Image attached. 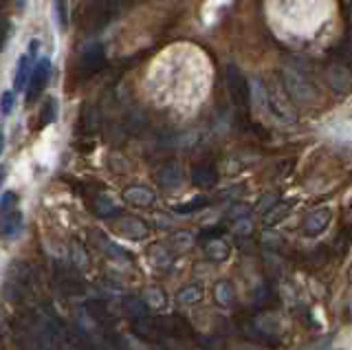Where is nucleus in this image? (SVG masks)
Masks as SVG:
<instances>
[{
	"label": "nucleus",
	"mask_w": 352,
	"mask_h": 350,
	"mask_svg": "<svg viewBox=\"0 0 352 350\" xmlns=\"http://www.w3.org/2000/svg\"><path fill=\"white\" fill-rule=\"evenodd\" d=\"M335 56H339L341 60H344L348 67L352 69V31L350 34L339 42L337 49H335Z\"/></svg>",
	"instance_id": "nucleus-23"
},
{
	"label": "nucleus",
	"mask_w": 352,
	"mask_h": 350,
	"mask_svg": "<svg viewBox=\"0 0 352 350\" xmlns=\"http://www.w3.org/2000/svg\"><path fill=\"white\" fill-rule=\"evenodd\" d=\"M333 221V212L328 210V207H319V210H313L308 212L306 218H304V232L308 236H317L326 232V227Z\"/></svg>",
	"instance_id": "nucleus-9"
},
{
	"label": "nucleus",
	"mask_w": 352,
	"mask_h": 350,
	"mask_svg": "<svg viewBox=\"0 0 352 350\" xmlns=\"http://www.w3.org/2000/svg\"><path fill=\"white\" fill-rule=\"evenodd\" d=\"M11 108H14V93L11 91H5L3 93V115H9Z\"/></svg>",
	"instance_id": "nucleus-29"
},
{
	"label": "nucleus",
	"mask_w": 352,
	"mask_h": 350,
	"mask_svg": "<svg viewBox=\"0 0 352 350\" xmlns=\"http://www.w3.org/2000/svg\"><path fill=\"white\" fill-rule=\"evenodd\" d=\"M181 179H183V174H181V168L176 166V163H165V166H161L157 170V181H159V185L163 190L179 188Z\"/></svg>",
	"instance_id": "nucleus-13"
},
{
	"label": "nucleus",
	"mask_w": 352,
	"mask_h": 350,
	"mask_svg": "<svg viewBox=\"0 0 352 350\" xmlns=\"http://www.w3.org/2000/svg\"><path fill=\"white\" fill-rule=\"evenodd\" d=\"M121 309H124L126 317H130L132 322H143V324L150 322V309L143 298H126L121 302Z\"/></svg>",
	"instance_id": "nucleus-11"
},
{
	"label": "nucleus",
	"mask_w": 352,
	"mask_h": 350,
	"mask_svg": "<svg viewBox=\"0 0 352 350\" xmlns=\"http://www.w3.org/2000/svg\"><path fill=\"white\" fill-rule=\"evenodd\" d=\"M282 84L291 100L297 104H311L317 95L311 64L302 56H289L282 64Z\"/></svg>",
	"instance_id": "nucleus-1"
},
{
	"label": "nucleus",
	"mask_w": 352,
	"mask_h": 350,
	"mask_svg": "<svg viewBox=\"0 0 352 350\" xmlns=\"http://www.w3.org/2000/svg\"><path fill=\"white\" fill-rule=\"evenodd\" d=\"M16 207H18V196L14 192H5L3 194V201H0V212L7 214L11 210H16Z\"/></svg>",
	"instance_id": "nucleus-28"
},
{
	"label": "nucleus",
	"mask_w": 352,
	"mask_h": 350,
	"mask_svg": "<svg viewBox=\"0 0 352 350\" xmlns=\"http://www.w3.org/2000/svg\"><path fill=\"white\" fill-rule=\"evenodd\" d=\"M231 212H234V214H231L234 218H242V216H245V214L249 212V207H245V205H238V207H234V210H231Z\"/></svg>",
	"instance_id": "nucleus-33"
},
{
	"label": "nucleus",
	"mask_w": 352,
	"mask_h": 350,
	"mask_svg": "<svg viewBox=\"0 0 352 350\" xmlns=\"http://www.w3.org/2000/svg\"><path fill=\"white\" fill-rule=\"evenodd\" d=\"M150 260H152V265L154 267H161V269H165V267H170V262H172V256L165 251L163 247H152V251H150Z\"/></svg>",
	"instance_id": "nucleus-26"
},
{
	"label": "nucleus",
	"mask_w": 352,
	"mask_h": 350,
	"mask_svg": "<svg viewBox=\"0 0 352 350\" xmlns=\"http://www.w3.org/2000/svg\"><path fill=\"white\" fill-rule=\"evenodd\" d=\"M328 346H330V337H322V339H317V342L308 344V346L302 348V350H326Z\"/></svg>",
	"instance_id": "nucleus-30"
},
{
	"label": "nucleus",
	"mask_w": 352,
	"mask_h": 350,
	"mask_svg": "<svg viewBox=\"0 0 352 350\" xmlns=\"http://www.w3.org/2000/svg\"><path fill=\"white\" fill-rule=\"evenodd\" d=\"M22 229V214L16 207V210H11L7 214H3V236L5 240H14Z\"/></svg>",
	"instance_id": "nucleus-17"
},
{
	"label": "nucleus",
	"mask_w": 352,
	"mask_h": 350,
	"mask_svg": "<svg viewBox=\"0 0 352 350\" xmlns=\"http://www.w3.org/2000/svg\"><path fill=\"white\" fill-rule=\"evenodd\" d=\"M271 203H275V194H269L267 196V201H260V205H258V212H264V214H269L271 212Z\"/></svg>",
	"instance_id": "nucleus-32"
},
{
	"label": "nucleus",
	"mask_w": 352,
	"mask_h": 350,
	"mask_svg": "<svg viewBox=\"0 0 352 350\" xmlns=\"http://www.w3.org/2000/svg\"><path fill=\"white\" fill-rule=\"evenodd\" d=\"M291 207H293V203H282V205H278V207H273V210L267 214V218H264V223H267V225H275V223H280L282 218L289 216Z\"/></svg>",
	"instance_id": "nucleus-25"
},
{
	"label": "nucleus",
	"mask_w": 352,
	"mask_h": 350,
	"mask_svg": "<svg viewBox=\"0 0 352 350\" xmlns=\"http://www.w3.org/2000/svg\"><path fill=\"white\" fill-rule=\"evenodd\" d=\"M201 300H203V289L196 287V284H190V287H185L179 293V302H183V304H196Z\"/></svg>",
	"instance_id": "nucleus-24"
},
{
	"label": "nucleus",
	"mask_w": 352,
	"mask_h": 350,
	"mask_svg": "<svg viewBox=\"0 0 352 350\" xmlns=\"http://www.w3.org/2000/svg\"><path fill=\"white\" fill-rule=\"evenodd\" d=\"M143 300L148 302V306H163L165 304V295L161 289H148L146 295H143Z\"/></svg>",
	"instance_id": "nucleus-27"
},
{
	"label": "nucleus",
	"mask_w": 352,
	"mask_h": 350,
	"mask_svg": "<svg viewBox=\"0 0 352 350\" xmlns=\"http://www.w3.org/2000/svg\"><path fill=\"white\" fill-rule=\"evenodd\" d=\"M130 0H84L82 7V29L84 31H102L113 20L119 18L121 9H124Z\"/></svg>",
	"instance_id": "nucleus-2"
},
{
	"label": "nucleus",
	"mask_w": 352,
	"mask_h": 350,
	"mask_svg": "<svg viewBox=\"0 0 352 350\" xmlns=\"http://www.w3.org/2000/svg\"><path fill=\"white\" fill-rule=\"evenodd\" d=\"M49 75H51V62L47 58H42L31 71V80H29V89H27V102H33L44 91V86H47V82H49Z\"/></svg>",
	"instance_id": "nucleus-8"
},
{
	"label": "nucleus",
	"mask_w": 352,
	"mask_h": 350,
	"mask_svg": "<svg viewBox=\"0 0 352 350\" xmlns=\"http://www.w3.org/2000/svg\"><path fill=\"white\" fill-rule=\"evenodd\" d=\"M119 229H121V234L132 238V240H143V238H148L150 234V227L141 221V218H121L119 221Z\"/></svg>",
	"instance_id": "nucleus-14"
},
{
	"label": "nucleus",
	"mask_w": 352,
	"mask_h": 350,
	"mask_svg": "<svg viewBox=\"0 0 352 350\" xmlns=\"http://www.w3.org/2000/svg\"><path fill=\"white\" fill-rule=\"evenodd\" d=\"M86 313H88V317H91L93 322L102 324V326H113L115 324V317H113V313L108 311V306L104 302H97V300L86 302Z\"/></svg>",
	"instance_id": "nucleus-15"
},
{
	"label": "nucleus",
	"mask_w": 352,
	"mask_h": 350,
	"mask_svg": "<svg viewBox=\"0 0 352 350\" xmlns=\"http://www.w3.org/2000/svg\"><path fill=\"white\" fill-rule=\"evenodd\" d=\"M106 64V49L102 42H93L86 49H82L80 58H77V69H80L82 75L86 78H93L99 71L104 69Z\"/></svg>",
	"instance_id": "nucleus-5"
},
{
	"label": "nucleus",
	"mask_w": 352,
	"mask_h": 350,
	"mask_svg": "<svg viewBox=\"0 0 352 350\" xmlns=\"http://www.w3.org/2000/svg\"><path fill=\"white\" fill-rule=\"evenodd\" d=\"M214 298L220 306H229L231 300H234V289H231V284L227 280L218 282L216 289H214Z\"/></svg>",
	"instance_id": "nucleus-21"
},
{
	"label": "nucleus",
	"mask_w": 352,
	"mask_h": 350,
	"mask_svg": "<svg viewBox=\"0 0 352 350\" xmlns=\"http://www.w3.org/2000/svg\"><path fill=\"white\" fill-rule=\"evenodd\" d=\"M218 181V172L214 166H209V163H198V166L192 168V183L196 188H214Z\"/></svg>",
	"instance_id": "nucleus-12"
},
{
	"label": "nucleus",
	"mask_w": 352,
	"mask_h": 350,
	"mask_svg": "<svg viewBox=\"0 0 352 350\" xmlns=\"http://www.w3.org/2000/svg\"><path fill=\"white\" fill-rule=\"evenodd\" d=\"M209 201L205 199V196H196L194 201H187V203H181V205H174L172 212L174 214H192V212H198L203 210V207L207 205Z\"/></svg>",
	"instance_id": "nucleus-22"
},
{
	"label": "nucleus",
	"mask_w": 352,
	"mask_h": 350,
	"mask_svg": "<svg viewBox=\"0 0 352 350\" xmlns=\"http://www.w3.org/2000/svg\"><path fill=\"white\" fill-rule=\"evenodd\" d=\"M205 254H207L209 258H212V260H216V262H223V260H227V256H229V247H227L220 238H216V240H212V243L207 245Z\"/></svg>",
	"instance_id": "nucleus-19"
},
{
	"label": "nucleus",
	"mask_w": 352,
	"mask_h": 350,
	"mask_svg": "<svg viewBox=\"0 0 352 350\" xmlns=\"http://www.w3.org/2000/svg\"><path fill=\"white\" fill-rule=\"evenodd\" d=\"M55 287L66 295H82L84 293V284L80 273L73 269V265H58L55 267V276H53Z\"/></svg>",
	"instance_id": "nucleus-6"
},
{
	"label": "nucleus",
	"mask_w": 352,
	"mask_h": 350,
	"mask_svg": "<svg viewBox=\"0 0 352 350\" xmlns=\"http://www.w3.org/2000/svg\"><path fill=\"white\" fill-rule=\"evenodd\" d=\"M93 210H95L97 216H102V218H115L121 212V207L113 201V196L99 194V196H95V201H93Z\"/></svg>",
	"instance_id": "nucleus-16"
},
{
	"label": "nucleus",
	"mask_w": 352,
	"mask_h": 350,
	"mask_svg": "<svg viewBox=\"0 0 352 350\" xmlns=\"http://www.w3.org/2000/svg\"><path fill=\"white\" fill-rule=\"evenodd\" d=\"M324 78L328 82V86L335 93H348L352 89V69L341 60L339 56H333L324 67Z\"/></svg>",
	"instance_id": "nucleus-4"
},
{
	"label": "nucleus",
	"mask_w": 352,
	"mask_h": 350,
	"mask_svg": "<svg viewBox=\"0 0 352 350\" xmlns=\"http://www.w3.org/2000/svg\"><path fill=\"white\" fill-rule=\"evenodd\" d=\"M124 201L130 203L132 207H137V210H146V207L154 205L157 196L146 185H130V188L124 190Z\"/></svg>",
	"instance_id": "nucleus-10"
},
{
	"label": "nucleus",
	"mask_w": 352,
	"mask_h": 350,
	"mask_svg": "<svg viewBox=\"0 0 352 350\" xmlns=\"http://www.w3.org/2000/svg\"><path fill=\"white\" fill-rule=\"evenodd\" d=\"M225 86L234 106L240 108V111H247L251 104V86L245 75H242V71L234 67V64H229L225 69Z\"/></svg>",
	"instance_id": "nucleus-3"
},
{
	"label": "nucleus",
	"mask_w": 352,
	"mask_h": 350,
	"mask_svg": "<svg viewBox=\"0 0 352 350\" xmlns=\"http://www.w3.org/2000/svg\"><path fill=\"white\" fill-rule=\"evenodd\" d=\"M55 7H58V20H60V27H66V7H64V0H55Z\"/></svg>",
	"instance_id": "nucleus-31"
},
{
	"label": "nucleus",
	"mask_w": 352,
	"mask_h": 350,
	"mask_svg": "<svg viewBox=\"0 0 352 350\" xmlns=\"http://www.w3.org/2000/svg\"><path fill=\"white\" fill-rule=\"evenodd\" d=\"M7 291L14 295L16 300H20L22 295L31 291V271L22 262H14L7 273Z\"/></svg>",
	"instance_id": "nucleus-7"
},
{
	"label": "nucleus",
	"mask_w": 352,
	"mask_h": 350,
	"mask_svg": "<svg viewBox=\"0 0 352 350\" xmlns=\"http://www.w3.org/2000/svg\"><path fill=\"white\" fill-rule=\"evenodd\" d=\"M58 119V100L49 97L47 102L42 106V113H40V126H49Z\"/></svg>",
	"instance_id": "nucleus-20"
},
{
	"label": "nucleus",
	"mask_w": 352,
	"mask_h": 350,
	"mask_svg": "<svg viewBox=\"0 0 352 350\" xmlns=\"http://www.w3.org/2000/svg\"><path fill=\"white\" fill-rule=\"evenodd\" d=\"M29 71H31V62L27 56H22L18 60V69H16V78H14V86H16V91H22V89H29Z\"/></svg>",
	"instance_id": "nucleus-18"
}]
</instances>
